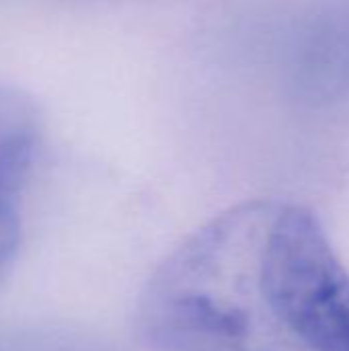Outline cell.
Instances as JSON below:
<instances>
[{
  "label": "cell",
  "instance_id": "6da1fadb",
  "mask_svg": "<svg viewBox=\"0 0 349 351\" xmlns=\"http://www.w3.org/2000/svg\"><path fill=\"white\" fill-rule=\"evenodd\" d=\"M140 329L156 351H349V271L313 210L245 202L154 271Z\"/></svg>",
  "mask_w": 349,
  "mask_h": 351
},
{
  "label": "cell",
  "instance_id": "7a4b0ae2",
  "mask_svg": "<svg viewBox=\"0 0 349 351\" xmlns=\"http://www.w3.org/2000/svg\"><path fill=\"white\" fill-rule=\"evenodd\" d=\"M286 70L300 103L329 107L348 99L349 0H321L298 21Z\"/></svg>",
  "mask_w": 349,
  "mask_h": 351
},
{
  "label": "cell",
  "instance_id": "3957f363",
  "mask_svg": "<svg viewBox=\"0 0 349 351\" xmlns=\"http://www.w3.org/2000/svg\"><path fill=\"white\" fill-rule=\"evenodd\" d=\"M35 140L37 121L29 103L0 90V195L21 177Z\"/></svg>",
  "mask_w": 349,
  "mask_h": 351
},
{
  "label": "cell",
  "instance_id": "277c9868",
  "mask_svg": "<svg viewBox=\"0 0 349 351\" xmlns=\"http://www.w3.org/2000/svg\"><path fill=\"white\" fill-rule=\"evenodd\" d=\"M21 241V222L12 206L0 195V269L14 255Z\"/></svg>",
  "mask_w": 349,
  "mask_h": 351
}]
</instances>
